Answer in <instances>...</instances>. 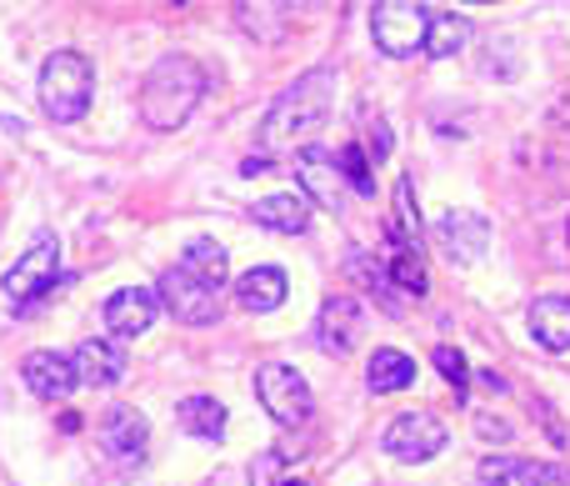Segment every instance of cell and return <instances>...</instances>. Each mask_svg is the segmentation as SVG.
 Segmentation results:
<instances>
[{"label": "cell", "instance_id": "cell-21", "mask_svg": "<svg viewBox=\"0 0 570 486\" xmlns=\"http://www.w3.org/2000/svg\"><path fill=\"white\" fill-rule=\"evenodd\" d=\"M385 276H391V286L405 291V297H425V286H431L421 246H405V241H391V246H385Z\"/></svg>", "mask_w": 570, "mask_h": 486}, {"label": "cell", "instance_id": "cell-22", "mask_svg": "<svg viewBox=\"0 0 570 486\" xmlns=\"http://www.w3.org/2000/svg\"><path fill=\"white\" fill-rule=\"evenodd\" d=\"M465 40H471V20L461 16V10H435L431 16V40H425V56L431 60H451L465 50Z\"/></svg>", "mask_w": 570, "mask_h": 486}, {"label": "cell", "instance_id": "cell-6", "mask_svg": "<svg viewBox=\"0 0 570 486\" xmlns=\"http://www.w3.org/2000/svg\"><path fill=\"white\" fill-rule=\"evenodd\" d=\"M445 441H451V431H445V421L435 417V411H401V417L385 427L381 447H385V457H395V461H431L445 451Z\"/></svg>", "mask_w": 570, "mask_h": 486}, {"label": "cell", "instance_id": "cell-19", "mask_svg": "<svg viewBox=\"0 0 570 486\" xmlns=\"http://www.w3.org/2000/svg\"><path fill=\"white\" fill-rule=\"evenodd\" d=\"M415 381V361L405 357V351L395 347H381L371 357V367H365V387L375 391V397H391V391H405Z\"/></svg>", "mask_w": 570, "mask_h": 486}, {"label": "cell", "instance_id": "cell-20", "mask_svg": "<svg viewBox=\"0 0 570 486\" xmlns=\"http://www.w3.org/2000/svg\"><path fill=\"white\" fill-rule=\"evenodd\" d=\"M481 486H546L551 482V467L541 461H525V457H485L481 472H475Z\"/></svg>", "mask_w": 570, "mask_h": 486}, {"label": "cell", "instance_id": "cell-28", "mask_svg": "<svg viewBox=\"0 0 570 486\" xmlns=\"http://www.w3.org/2000/svg\"><path fill=\"white\" fill-rule=\"evenodd\" d=\"M365 156H375V161H385V156H391V130H385L381 120H375V126H371V136H365Z\"/></svg>", "mask_w": 570, "mask_h": 486}, {"label": "cell", "instance_id": "cell-15", "mask_svg": "<svg viewBox=\"0 0 570 486\" xmlns=\"http://www.w3.org/2000/svg\"><path fill=\"white\" fill-rule=\"evenodd\" d=\"M70 361H76L80 387H116V381L126 377V351H120L116 341H106V337L80 341Z\"/></svg>", "mask_w": 570, "mask_h": 486}, {"label": "cell", "instance_id": "cell-13", "mask_svg": "<svg viewBox=\"0 0 570 486\" xmlns=\"http://www.w3.org/2000/svg\"><path fill=\"white\" fill-rule=\"evenodd\" d=\"M20 377H26V387L36 391L40 401H66L70 391L80 387L76 361L60 357V351H30V357L20 361Z\"/></svg>", "mask_w": 570, "mask_h": 486}, {"label": "cell", "instance_id": "cell-26", "mask_svg": "<svg viewBox=\"0 0 570 486\" xmlns=\"http://www.w3.org/2000/svg\"><path fill=\"white\" fill-rule=\"evenodd\" d=\"M435 371H441L455 391H465V381H471V367H465V357L455 347H435Z\"/></svg>", "mask_w": 570, "mask_h": 486}, {"label": "cell", "instance_id": "cell-17", "mask_svg": "<svg viewBox=\"0 0 570 486\" xmlns=\"http://www.w3.org/2000/svg\"><path fill=\"white\" fill-rule=\"evenodd\" d=\"M250 216H256V226L281 231V236H305V231H311V201L295 196V191H281V196L256 201Z\"/></svg>", "mask_w": 570, "mask_h": 486}, {"label": "cell", "instance_id": "cell-14", "mask_svg": "<svg viewBox=\"0 0 570 486\" xmlns=\"http://www.w3.org/2000/svg\"><path fill=\"white\" fill-rule=\"evenodd\" d=\"M295 176H301L305 196H315V206L341 216V161H335L331 150L305 146L301 156H295Z\"/></svg>", "mask_w": 570, "mask_h": 486}, {"label": "cell", "instance_id": "cell-3", "mask_svg": "<svg viewBox=\"0 0 570 486\" xmlns=\"http://www.w3.org/2000/svg\"><path fill=\"white\" fill-rule=\"evenodd\" d=\"M90 96H96V66L80 50H56L40 66V110H46L56 126H76L90 110Z\"/></svg>", "mask_w": 570, "mask_h": 486}, {"label": "cell", "instance_id": "cell-10", "mask_svg": "<svg viewBox=\"0 0 570 486\" xmlns=\"http://www.w3.org/2000/svg\"><path fill=\"white\" fill-rule=\"evenodd\" d=\"M56 276H60V241L46 231V236L30 241L26 256H16V266L6 271V291H10V301H30Z\"/></svg>", "mask_w": 570, "mask_h": 486}, {"label": "cell", "instance_id": "cell-18", "mask_svg": "<svg viewBox=\"0 0 570 486\" xmlns=\"http://www.w3.org/2000/svg\"><path fill=\"white\" fill-rule=\"evenodd\" d=\"M285 297H291V281H285L281 266H256V271H246V276L236 281V301L246 311H256V317L276 311Z\"/></svg>", "mask_w": 570, "mask_h": 486}, {"label": "cell", "instance_id": "cell-16", "mask_svg": "<svg viewBox=\"0 0 570 486\" xmlns=\"http://www.w3.org/2000/svg\"><path fill=\"white\" fill-rule=\"evenodd\" d=\"M525 327L546 351H570V297H561V291L535 297L531 311H525Z\"/></svg>", "mask_w": 570, "mask_h": 486}, {"label": "cell", "instance_id": "cell-2", "mask_svg": "<svg viewBox=\"0 0 570 486\" xmlns=\"http://www.w3.org/2000/svg\"><path fill=\"white\" fill-rule=\"evenodd\" d=\"M200 96H206V70L190 56H160L140 86V116L150 130H176L190 120Z\"/></svg>", "mask_w": 570, "mask_h": 486}, {"label": "cell", "instance_id": "cell-7", "mask_svg": "<svg viewBox=\"0 0 570 486\" xmlns=\"http://www.w3.org/2000/svg\"><path fill=\"white\" fill-rule=\"evenodd\" d=\"M156 297H160V307L176 321H186V327H210V321L220 317V291L206 286L200 276H190L186 266H170L166 276H160Z\"/></svg>", "mask_w": 570, "mask_h": 486}, {"label": "cell", "instance_id": "cell-12", "mask_svg": "<svg viewBox=\"0 0 570 486\" xmlns=\"http://www.w3.org/2000/svg\"><path fill=\"white\" fill-rule=\"evenodd\" d=\"M156 311H160V297H156V291H146V286H120L116 297L106 301V331H110V337H120V341L146 337L150 321H156Z\"/></svg>", "mask_w": 570, "mask_h": 486}, {"label": "cell", "instance_id": "cell-29", "mask_svg": "<svg viewBox=\"0 0 570 486\" xmlns=\"http://www.w3.org/2000/svg\"><path fill=\"white\" fill-rule=\"evenodd\" d=\"M281 486H305V482H301V477H295V482H281Z\"/></svg>", "mask_w": 570, "mask_h": 486}, {"label": "cell", "instance_id": "cell-27", "mask_svg": "<svg viewBox=\"0 0 570 486\" xmlns=\"http://www.w3.org/2000/svg\"><path fill=\"white\" fill-rule=\"evenodd\" d=\"M281 451H266V457H261L256 461V467H250V482H256V486H276V472H281Z\"/></svg>", "mask_w": 570, "mask_h": 486}, {"label": "cell", "instance_id": "cell-24", "mask_svg": "<svg viewBox=\"0 0 570 486\" xmlns=\"http://www.w3.org/2000/svg\"><path fill=\"white\" fill-rule=\"evenodd\" d=\"M176 421L190 431V437H206V441L226 437V407H220L216 397H186L176 407Z\"/></svg>", "mask_w": 570, "mask_h": 486}, {"label": "cell", "instance_id": "cell-23", "mask_svg": "<svg viewBox=\"0 0 570 486\" xmlns=\"http://www.w3.org/2000/svg\"><path fill=\"white\" fill-rule=\"evenodd\" d=\"M180 266L190 271V276H200L206 286H226V276H230V261H226V246L220 241H210V236H196L186 246V256H180Z\"/></svg>", "mask_w": 570, "mask_h": 486}, {"label": "cell", "instance_id": "cell-9", "mask_svg": "<svg viewBox=\"0 0 570 486\" xmlns=\"http://www.w3.org/2000/svg\"><path fill=\"white\" fill-rule=\"evenodd\" d=\"M365 337V307L355 297H325L321 317H315V347L325 357H351Z\"/></svg>", "mask_w": 570, "mask_h": 486}, {"label": "cell", "instance_id": "cell-25", "mask_svg": "<svg viewBox=\"0 0 570 486\" xmlns=\"http://www.w3.org/2000/svg\"><path fill=\"white\" fill-rule=\"evenodd\" d=\"M341 176L351 181V191L355 196H375V181H371V156H365V146L361 140H351V146H341Z\"/></svg>", "mask_w": 570, "mask_h": 486}, {"label": "cell", "instance_id": "cell-11", "mask_svg": "<svg viewBox=\"0 0 570 486\" xmlns=\"http://www.w3.org/2000/svg\"><path fill=\"white\" fill-rule=\"evenodd\" d=\"M100 441H106V451L116 461L140 467V461H146V447H150V427L136 407H110L106 417H100Z\"/></svg>", "mask_w": 570, "mask_h": 486}, {"label": "cell", "instance_id": "cell-8", "mask_svg": "<svg viewBox=\"0 0 570 486\" xmlns=\"http://www.w3.org/2000/svg\"><path fill=\"white\" fill-rule=\"evenodd\" d=\"M431 236L451 266H475L485 256V246H491V221L475 216V211H441Z\"/></svg>", "mask_w": 570, "mask_h": 486}, {"label": "cell", "instance_id": "cell-4", "mask_svg": "<svg viewBox=\"0 0 570 486\" xmlns=\"http://www.w3.org/2000/svg\"><path fill=\"white\" fill-rule=\"evenodd\" d=\"M431 16L435 10L415 6V0H381V6L371 10V36L385 56L405 60V56H415V50H425V40H431Z\"/></svg>", "mask_w": 570, "mask_h": 486}, {"label": "cell", "instance_id": "cell-5", "mask_svg": "<svg viewBox=\"0 0 570 486\" xmlns=\"http://www.w3.org/2000/svg\"><path fill=\"white\" fill-rule=\"evenodd\" d=\"M256 401L266 407V417H276V427H305L315 411L305 377L295 367H285V361H266L256 371Z\"/></svg>", "mask_w": 570, "mask_h": 486}, {"label": "cell", "instance_id": "cell-1", "mask_svg": "<svg viewBox=\"0 0 570 486\" xmlns=\"http://www.w3.org/2000/svg\"><path fill=\"white\" fill-rule=\"evenodd\" d=\"M331 110H335V70L315 66V70H305V76H295L276 96V106L261 120V140H266V146H301L305 150V140L331 120Z\"/></svg>", "mask_w": 570, "mask_h": 486}]
</instances>
